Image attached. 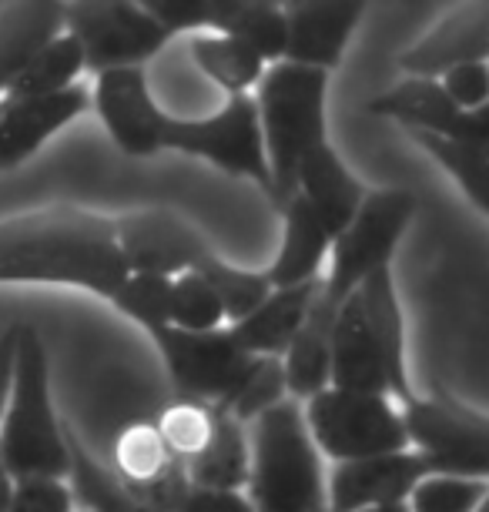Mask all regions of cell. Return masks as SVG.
I'll list each match as a JSON object with an SVG mask.
<instances>
[{
    "label": "cell",
    "instance_id": "obj_33",
    "mask_svg": "<svg viewBox=\"0 0 489 512\" xmlns=\"http://www.w3.org/2000/svg\"><path fill=\"white\" fill-rule=\"evenodd\" d=\"M195 272L205 275L208 282L218 288V295H222V302H225V312H228V322H238L242 315H248L252 308L262 305L265 295L272 292V282H268L265 272H248V268L228 265L212 248L201 255Z\"/></svg>",
    "mask_w": 489,
    "mask_h": 512
},
{
    "label": "cell",
    "instance_id": "obj_30",
    "mask_svg": "<svg viewBox=\"0 0 489 512\" xmlns=\"http://www.w3.org/2000/svg\"><path fill=\"white\" fill-rule=\"evenodd\" d=\"M81 71H84V54L78 41L64 31L27 61V67L14 77V84L7 88L4 98H41V94H57L64 88H71V84H78Z\"/></svg>",
    "mask_w": 489,
    "mask_h": 512
},
{
    "label": "cell",
    "instance_id": "obj_40",
    "mask_svg": "<svg viewBox=\"0 0 489 512\" xmlns=\"http://www.w3.org/2000/svg\"><path fill=\"white\" fill-rule=\"evenodd\" d=\"M178 512H255L252 499L242 489H205L191 486Z\"/></svg>",
    "mask_w": 489,
    "mask_h": 512
},
{
    "label": "cell",
    "instance_id": "obj_32",
    "mask_svg": "<svg viewBox=\"0 0 489 512\" xmlns=\"http://www.w3.org/2000/svg\"><path fill=\"white\" fill-rule=\"evenodd\" d=\"M108 302L138 322L148 335L161 332L171 325V278L151 275V272H128V278L118 285Z\"/></svg>",
    "mask_w": 489,
    "mask_h": 512
},
{
    "label": "cell",
    "instance_id": "obj_26",
    "mask_svg": "<svg viewBox=\"0 0 489 512\" xmlns=\"http://www.w3.org/2000/svg\"><path fill=\"white\" fill-rule=\"evenodd\" d=\"M285 0H208L212 11V31L238 37L248 47H255L268 64L285 61Z\"/></svg>",
    "mask_w": 489,
    "mask_h": 512
},
{
    "label": "cell",
    "instance_id": "obj_16",
    "mask_svg": "<svg viewBox=\"0 0 489 512\" xmlns=\"http://www.w3.org/2000/svg\"><path fill=\"white\" fill-rule=\"evenodd\" d=\"M91 108L84 84L41 98H0V171H14L31 161L57 131Z\"/></svg>",
    "mask_w": 489,
    "mask_h": 512
},
{
    "label": "cell",
    "instance_id": "obj_41",
    "mask_svg": "<svg viewBox=\"0 0 489 512\" xmlns=\"http://www.w3.org/2000/svg\"><path fill=\"white\" fill-rule=\"evenodd\" d=\"M17 335H21V325H11V328H7V332H0V419H4L7 399H11V379H14Z\"/></svg>",
    "mask_w": 489,
    "mask_h": 512
},
{
    "label": "cell",
    "instance_id": "obj_38",
    "mask_svg": "<svg viewBox=\"0 0 489 512\" xmlns=\"http://www.w3.org/2000/svg\"><path fill=\"white\" fill-rule=\"evenodd\" d=\"M7 512H74V492L64 479H17Z\"/></svg>",
    "mask_w": 489,
    "mask_h": 512
},
{
    "label": "cell",
    "instance_id": "obj_3",
    "mask_svg": "<svg viewBox=\"0 0 489 512\" xmlns=\"http://www.w3.org/2000/svg\"><path fill=\"white\" fill-rule=\"evenodd\" d=\"M0 459L17 479H67L71 452L64 439V419L54 409L51 365L41 335L21 325L14 355L11 399L0 419Z\"/></svg>",
    "mask_w": 489,
    "mask_h": 512
},
{
    "label": "cell",
    "instance_id": "obj_7",
    "mask_svg": "<svg viewBox=\"0 0 489 512\" xmlns=\"http://www.w3.org/2000/svg\"><path fill=\"white\" fill-rule=\"evenodd\" d=\"M305 425L315 446L335 462L409 449V432L392 395L322 389L305 399Z\"/></svg>",
    "mask_w": 489,
    "mask_h": 512
},
{
    "label": "cell",
    "instance_id": "obj_42",
    "mask_svg": "<svg viewBox=\"0 0 489 512\" xmlns=\"http://www.w3.org/2000/svg\"><path fill=\"white\" fill-rule=\"evenodd\" d=\"M11 496H14V476L7 472L4 459H0V512H7V506H11Z\"/></svg>",
    "mask_w": 489,
    "mask_h": 512
},
{
    "label": "cell",
    "instance_id": "obj_8",
    "mask_svg": "<svg viewBox=\"0 0 489 512\" xmlns=\"http://www.w3.org/2000/svg\"><path fill=\"white\" fill-rule=\"evenodd\" d=\"M165 151H181L235 178L255 181L272 198V168H268L262 121H258L252 94H228V101L208 118H171Z\"/></svg>",
    "mask_w": 489,
    "mask_h": 512
},
{
    "label": "cell",
    "instance_id": "obj_15",
    "mask_svg": "<svg viewBox=\"0 0 489 512\" xmlns=\"http://www.w3.org/2000/svg\"><path fill=\"white\" fill-rule=\"evenodd\" d=\"M433 476L416 449L335 462L329 479V512H359L386 502H406L412 489Z\"/></svg>",
    "mask_w": 489,
    "mask_h": 512
},
{
    "label": "cell",
    "instance_id": "obj_35",
    "mask_svg": "<svg viewBox=\"0 0 489 512\" xmlns=\"http://www.w3.org/2000/svg\"><path fill=\"white\" fill-rule=\"evenodd\" d=\"M218 409L222 405L212 402H198V399H178L171 409L161 412V419L155 422L158 432L165 436V442L178 452L181 462H188L195 452L212 436L215 422H218Z\"/></svg>",
    "mask_w": 489,
    "mask_h": 512
},
{
    "label": "cell",
    "instance_id": "obj_13",
    "mask_svg": "<svg viewBox=\"0 0 489 512\" xmlns=\"http://www.w3.org/2000/svg\"><path fill=\"white\" fill-rule=\"evenodd\" d=\"M118 231V248L128 262V272H151L175 278L191 272L198 258L208 251V241L201 238L185 218L168 208H145L128 211L114 218Z\"/></svg>",
    "mask_w": 489,
    "mask_h": 512
},
{
    "label": "cell",
    "instance_id": "obj_25",
    "mask_svg": "<svg viewBox=\"0 0 489 512\" xmlns=\"http://www.w3.org/2000/svg\"><path fill=\"white\" fill-rule=\"evenodd\" d=\"M248 466H252V446L245 436V422H238L228 409H218L212 436L201 446V452L185 462L191 486L245 489Z\"/></svg>",
    "mask_w": 489,
    "mask_h": 512
},
{
    "label": "cell",
    "instance_id": "obj_10",
    "mask_svg": "<svg viewBox=\"0 0 489 512\" xmlns=\"http://www.w3.org/2000/svg\"><path fill=\"white\" fill-rule=\"evenodd\" d=\"M409 446H416L436 476L489 479V415L446 395L402 405Z\"/></svg>",
    "mask_w": 489,
    "mask_h": 512
},
{
    "label": "cell",
    "instance_id": "obj_1",
    "mask_svg": "<svg viewBox=\"0 0 489 512\" xmlns=\"http://www.w3.org/2000/svg\"><path fill=\"white\" fill-rule=\"evenodd\" d=\"M128 278L114 218L54 205L0 221V285H71L111 298Z\"/></svg>",
    "mask_w": 489,
    "mask_h": 512
},
{
    "label": "cell",
    "instance_id": "obj_17",
    "mask_svg": "<svg viewBox=\"0 0 489 512\" xmlns=\"http://www.w3.org/2000/svg\"><path fill=\"white\" fill-rule=\"evenodd\" d=\"M285 61L335 71L366 14V0H285Z\"/></svg>",
    "mask_w": 489,
    "mask_h": 512
},
{
    "label": "cell",
    "instance_id": "obj_45",
    "mask_svg": "<svg viewBox=\"0 0 489 512\" xmlns=\"http://www.w3.org/2000/svg\"><path fill=\"white\" fill-rule=\"evenodd\" d=\"M486 67H489V57H486Z\"/></svg>",
    "mask_w": 489,
    "mask_h": 512
},
{
    "label": "cell",
    "instance_id": "obj_6",
    "mask_svg": "<svg viewBox=\"0 0 489 512\" xmlns=\"http://www.w3.org/2000/svg\"><path fill=\"white\" fill-rule=\"evenodd\" d=\"M165 359L168 379L178 399L212 402L232 409L238 395L248 389L265 355L245 352L235 342L232 328H208V332H185V328H161L151 335Z\"/></svg>",
    "mask_w": 489,
    "mask_h": 512
},
{
    "label": "cell",
    "instance_id": "obj_22",
    "mask_svg": "<svg viewBox=\"0 0 489 512\" xmlns=\"http://www.w3.org/2000/svg\"><path fill=\"white\" fill-rule=\"evenodd\" d=\"M282 221H285L282 248H278L272 268H265L268 282H272V288L312 282V278L322 275V265L329 258L332 248L329 228L322 225V218L315 215V208L302 195H292L285 201Z\"/></svg>",
    "mask_w": 489,
    "mask_h": 512
},
{
    "label": "cell",
    "instance_id": "obj_12",
    "mask_svg": "<svg viewBox=\"0 0 489 512\" xmlns=\"http://www.w3.org/2000/svg\"><path fill=\"white\" fill-rule=\"evenodd\" d=\"M369 111L399 121L406 131H426L489 154V101L483 108H459L436 77H409L376 94Z\"/></svg>",
    "mask_w": 489,
    "mask_h": 512
},
{
    "label": "cell",
    "instance_id": "obj_14",
    "mask_svg": "<svg viewBox=\"0 0 489 512\" xmlns=\"http://www.w3.org/2000/svg\"><path fill=\"white\" fill-rule=\"evenodd\" d=\"M114 476L155 512H178L191 489L185 462L165 442L158 425H131L121 432Z\"/></svg>",
    "mask_w": 489,
    "mask_h": 512
},
{
    "label": "cell",
    "instance_id": "obj_4",
    "mask_svg": "<svg viewBox=\"0 0 489 512\" xmlns=\"http://www.w3.org/2000/svg\"><path fill=\"white\" fill-rule=\"evenodd\" d=\"M248 499L255 512H329V486L299 399H282L252 425Z\"/></svg>",
    "mask_w": 489,
    "mask_h": 512
},
{
    "label": "cell",
    "instance_id": "obj_21",
    "mask_svg": "<svg viewBox=\"0 0 489 512\" xmlns=\"http://www.w3.org/2000/svg\"><path fill=\"white\" fill-rule=\"evenodd\" d=\"M295 195H302L315 208V215L322 218V225L329 228L335 238L339 231L356 218L369 191L362 188V181L345 168L339 151L332 148V141L319 144L309 158L299 164V178H295Z\"/></svg>",
    "mask_w": 489,
    "mask_h": 512
},
{
    "label": "cell",
    "instance_id": "obj_23",
    "mask_svg": "<svg viewBox=\"0 0 489 512\" xmlns=\"http://www.w3.org/2000/svg\"><path fill=\"white\" fill-rule=\"evenodd\" d=\"M352 298H356L362 318H366V325L372 328V335H376L382 355H386V365L392 375V395L406 405L409 399H416V395H412V385H409L406 322H402V305L396 295V282H392V265L376 268V272L352 292Z\"/></svg>",
    "mask_w": 489,
    "mask_h": 512
},
{
    "label": "cell",
    "instance_id": "obj_39",
    "mask_svg": "<svg viewBox=\"0 0 489 512\" xmlns=\"http://www.w3.org/2000/svg\"><path fill=\"white\" fill-rule=\"evenodd\" d=\"M436 81L443 84V91L466 111L483 108V104L489 101V67H486V61L453 64V67H446Z\"/></svg>",
    "mask_w": 489,
    "mask_h": 512
},
{
    "label": "cell",
    "instance_id": "obj_2",
    "mask_svg": "<svg viewBox=\"0 0 489 512\" xmlns=\"http://www.w3.org/2000/svg\"><path fill=\"white\" fill-rule=\"evenodd\" d=\"M329 77L322 67L275 61L258 81L255 104L272 168L275 208L295 195L299 164L329 141Z\"/></svg>",
    "mask_w": 489,
    "mask_h": 512
},
{
    "label": "cell",
    "instance_id": "obj_9",
    "mask_svg": "<svg viewBox=\"0 0 489 512\" xmlns=\"http://www.w3.org/2000/svg\"><path fill=\"white\" fill-rule=\"evenodd\" d=\"M64 31L78 41L84 71L145 67L171 34L134 0H64Z\"/></svg>",
    "mask_w": 489,
    "mask_h": 512
},
{
    "label": "cell",
    "instance_id": "obj_5",
    "mask_svg": "<svg viewBox=\"0 0 489 512\" xmlns=\"http://www.w3.org/2000/svg\"><path fill=\"white\" fill-rule=\"evenodd\" d=\"M416 208L419 201L406 188L369 191L356 218L332 238V268L329 275H322V288L312 302L315 312L335 322L345 298L356 292L376 268L392 265V255H396L409 221L416 218Z\"/></svg>",
    "mask_w": 489,
    "mask_h": 512
},
{
    "label": "cell",
    "instance_id": "obj_43",
    "mask_svg": "<svg viewBox=\"0 0 489 512\" xmlns=\"http://www.w3.org/2000/svg\"><path fill=\"white\" fill-rule=\"evenodd\" d=\"M359 512H409V502H386V506H369Z\"/></svg>",
    "mask_w": 489,
    "mask_h": 512
},
{
    "label": "cell",
    "instance_id": "obj_34",
    "mask_svg": "<svg viewBox=\"0 0 489 512\" xmlns=\"http://www.w3.org/2000/svg\"><path fill=\"white\" fill-rule=\"evenodd\" d=\"M228 322L218 288L198 272H181L171 278V325L185 332H208Z\"/></svg>",
    "mask_w": 489,
    "mask_h": 512
},
{
    "label": "cell",
    "instance_id": "obj_18",
    "mask_svg": "<svg viewBox=\"0 0 489 512\" xmlns=\"http://www.w3.org/2000/svg\"><path fill=\"white\" fill-rule=\"evenodd\" d=\"M489 57V0H463L433 31L399 54L409 77H439L446 67Z\"/></svg>",
    "mask_w": 489,
    "mask_h": 512
},
{
    "label": "cell",
    "instance_id": "obj_31",
    "mask_svg": "<svg viewBox=\"0 0 489 512\" xmlns=\"http://www.w3.org/2000/svg\"><path fill=\"white\" fill-rule=\"evenodd\" d=\"M409 134H412V141L456 181L459 191L489 218V154L466 148V144H459V141L439 138V134H426V131H409Z\"/></svg>",
    "mask_w": 489,
    "mask_h": 512
},
{
    "label": "cell",
    "instance_id": "obj_19",
    "mask_svg": "<svg viewBox=\"0 0 489 512\" xmlns=\"http://www.w3.org/2000/svg\"><path fill=\"white\" fill-rule=\"evenodd\" d=\"M332 389L392 395V375L356 298H345L332 325Z\"/></svg>",
    "mask_w": 489,
    "mask_h": 512
},
{
    "label": "cell",
    "instance_id": "obj_29",
    "mask_svg": "<svg viewBox=\"0 0 489 512\" xmlns=\"http://www.w3.org/2000/svg\"><path fill=\"white\" fill-rule=\"evenodd\" d=\"M64 439H67V452H71V469H67L71 492L88 506V512H155L114 476V469H104L84 449V442L78 439L71 422H64Z\"/></svg>",
    "mask_w": 489,
    "mask_h": 512
},
{
    "label": "cell",
    "instance_id": "obj_36",
    "mask_svg": "<svg viewBox=\"0 0 489 512\" xmlns=\"http://www.w3.org/2000/svg\"><path fill=\"white\" fill-rule=\"evenodd\" d=\"M489 479H463V476H426L412 489L409 512H476L486 499Z\"/></svg>",
    "mask_w": 489,
    "mask_h": 512
},
{
    "label": "cell",
    "instance_id": "obj_24",
    "mask_svg": "<svg viewBox=\"0 0 489 512\" xmlns=\"http://www.w3.org/2000/svg\"><path fill=\"white\" fill-rule=\"evenodd\" d=\"M57 34H64V0H11L0 11V98Z\"/></svg>",
    "mask_w": 489,
    "mask_h": 512
},
{
    "label": "cell",
    "instance_id": "obj_20",
    "mask_svg": "<svg viewBox=\"0 0 489 512\" xmlns=\"http://www.w3.org/2000/svg\"><path fill=\"white\" fill-rule=\"evenodd\" d=\"M319 288H322V275L312 278V282H302V285L272 288L262 305L228 325L235 335V342L252 355L282 359L285 349L292 345V338L299 335L302 322L309 318Z\"/></svg>",
    "mask_w": 489,
    "mask_h": 512
},
{
    "label": "cell",
    "instance_id": "obj_27",
    "mask_svg": "<svg viewBox=\"0 0 489 512\" xmlns=\"http://www.w3.org/2000/svg\"><path fill=\"white\" fill-rule=\"evenodd\" d=\"M188 54L191 61L198 64V71L215 81L218 88L225 94H248L252 88H258L262 81L268 61L255 47H248L245 41L238 37H228V34H195L188 44Z\"/></svg>",
    "mask_w": 489,
    "mask_h": 512
},
{
    "label": "cell",
    "instance_id": "obj_44",
    "mask_svg": "<svg viewBox=\"0 0 489 512\" xmlns=\"http://www.w3.org/2000/svg\"><path fill=\"white\" fill-rule=\"evenodd\" d=\"M476 512H489V492H486V499L479 502V509H476Z\"/></svg>",
    "mask_w": 489,
    "mask_h": 512
},
{
    "label": "cell",
    "instance_id": "obj_37",
    "mask_svg": "<svg viewBox=\"0 0 489 512\" xmlns=\"http://www.w3.org/2000/svg\"><path fill=\"white\" fill-rule=\"evenodd\" d=\"M148 17L175 34H201L212 31V11H208V0H134Z\"/></svg>",
    "mask_w": 489,
    "mask_h": 512
},
{
    "label": "cell",
    "instance_id": "obj_11",
    "mask_svg": "<svg viewBox=\"0 0 489 512\" xmlns=\"http://www.w3.org/2000/svg\"><path fill=\"white\" fill-rule=\"evenodd\" d=\"M91 108L114 141V148L128 158H155L165 151L171 114L151 94L145 67H114L101 71L91 91Z\"/></svg>",
    "mask_w": 489,
    "mask_h": 512
},
{
    "label": "cell",
    "instance_id": "obj_28",
    "mask_svg": "<svg viewBox=\"0 0 489 512\" xmlns=\"http://www.w3.org/2000/svg\"><path fill=\"white\" fill-rule=\"evenodd\" d=\"M332 318L319 315L312 308L309 318L302 322L299 335L292 338V345L282 355L285 369V389L292 399H312L315 392L329 389L332 379Z\"/></svg>",
    "mask_w": 489,
    "mask_h": 512
}]
</instances>
